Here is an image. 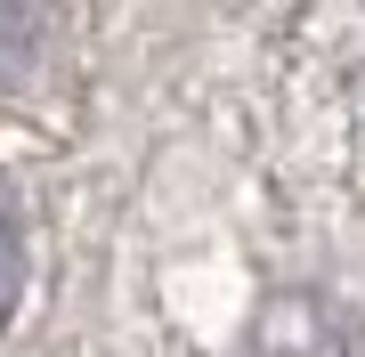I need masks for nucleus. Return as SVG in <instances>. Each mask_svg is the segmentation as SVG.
<instances>
[{
	"mask_svg": "<svg viewBox=\"0 0 365 357\" xmlns=\"http://www.w3.org/2000/svg\"><path fill=\"white\" fill-rule=\"evenodd\" d=\"M9 292H16V212L0 195V309H9Z\"/></svg>",
	"mask_w": 365,
	"mask_h": 357,
	"instance_id": "1",
	"label": "nucleus"
}]
</instances>
